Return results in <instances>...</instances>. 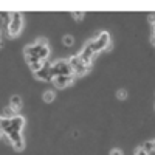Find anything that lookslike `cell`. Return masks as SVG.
Here are the masks:
<instances>
[{
  "instance_id": "20",
  "label": "cell",
  "mask_w": 155,
  "mask_h": 155,
  "mask_svg": "<svg viewBox=\"0 0 155 155\" xmlns=\"http://www.w3.org/2000/svg\"><path fill=\"white\" fill-rule=\"evenodd\" d=\"M110 155H123V152H121V150H118V149H113V150L110 152Z\"/></svg>"
},
{
  "instance_id": "8",
  "label": "cell",
  "mask_w": 155,
  "mask_h": 155,
  "mask_svg": "<svg viewBox=\"0 0 155 155\" xmlns=\"http://www.w3.org/2000/svg\"><path fill=\"white\" fill-rule=\"evenodd\" d=\"M93 50L88 47V44L84 47V50L81 51V54H79V58L82 59V62L85 64V65H90V62H92V58H93Z\"/></svg>"
},
{
  "instance_id": "6",
  "label": "cell",
  "mask_w": 155,
  "mask_h": 155,
  "mask_svg": "<svg viewBox=\"0 0 155 155\" xmlns=\"http://www.w3.org/2000/svg\"><path fill=\"white\" fill-rule=\"evenodd\" d=\"M51 65H53V64H50L48 61H45L44 67L36 73L37 79H41V81H51L53 79V74H51Z\"/></svg>"
},
{
  "instance_id": "18",
  "label": "cell",
  "mask_w": 155,
  "mask_h": 155,
  "mask_svg": "<svg viewBox=\"0 0 155 155\" xmlns=\"http://www.w3.org/2000/svg\"><path fill=\"white\" fill-rule=\"evenodd\" d=\"M74 19H82L84 17V12H73V14H71Z\"/></svg>"
},
{
  "instance_id": "14",
  "label": "cell",
  "mask_w": 155,
  "mask_h": 155,
  "mask_svg": "<svg viewBox=\"0 0 155 155\" xmlns=\"http://www.w3.org/2000/svg\"><path fill=\"white\" fill-rule=\"evenodd\" d=\"M53 99H54V93L51 92V90H48V92L44 93V101L45 102H50V101H53Z\"/></svg>"
},
{
  "instance_id": "11",
  "label": "cell",
  "mask_w": 155,
  "mask_h": 155,
  "mask_svg": "<svg viewBox=\"0 0 155 155\" xmlns=\"http://www.w3.org/2000/svg\"><path fill=\"white\" fill-rule=\"evenodd\" d=\"M20 106H22V99H20L19 96H12L11 101H9V107H12L14 110H19Z\"/></svg>"
},
{
  "instance_id": "7",
  "label": "cell",
  "mask_w": 155,
  "mask_h": 155,
  "mask_svg": "<svg viewBox=\"0 0 155 155\" xmlns=\"http://www.w3.org/2000/svg\"><path fill=\"white\" fill-rule=\"evenodd\" d=\"M8 138H9L11 143L14 144V147L17 150H22L23 149V140H22L20 132H11V134H8Z\"/></svg>"
},
{
  "instance_id": "21",
  "label": "cell",
  "mask_w": 155,
  "mask_h": 155,
  "mask_svg": "<svg viewBox=\"0 0 155 155\" xmlns=\"http://www.w3.org/2000/svg\"><path fill=\"white\" fill-rule=\"evenodd\" d=\"M152 41H153V44H155V30H153V36H152Z\"/></svg>"
},
{
  "instance_id": "2",
  "label": "cell",
  "mask_w": 155,
  "mask_h": 155,
  "mask_svg": "<svg viewBox=\"0 0 155 155\" xmlns=\"http://www.w3.org/2000/svg\"><path fill=\"white\" fill-rule=\"evenodd\" d=\"M51 74H53V79L58 76H71L73 74V68L70 65V62L67 61H58L51 65Z\"/></svg>"
},
{
  "instance_id": "9",
  "label": "cell",
  "mask_w": 155,
  "mask_h": 155,
  "mask_svg": "<svg viewBox=\"0 0 155 155\" xmlns=\"http://www.w3.org/2000/svg\"><path fill=\"white\" fill-rule=\"evenodd\" d=\"M53 82H54L56 87L64 88L65 85H68L70 82H73V74L71 76H58V78H54V79H53Z\"/></svg>"
},
{
  "instance_id": "17",
  "label": "cell",
  "mask_w": 155,
  "mask_h": 155,
  "mask_svg": "<svg viewBox=\"0 0 155 155\" xmlns=\"http://www.w3.org/2000/svg\"><path fill=\"white\" fill-rule=\"evenodd\" d=\"M116 96H118L120 99H124L126 98V90H120V92L116 93Z\"/></svg>"
},
{
  "instance_id": "16",
  "label": "cell",
  "mask_w": 155,
  "mask_h": 155,
  "mask_svg": "<svg viewBox=\"0 0 155 155\" xmlns=\"http://www.w3.org/2000/svg\"><path fill=\"white\" fill-rule=\"evenodd\" d=\"M64 44H65V45H71L73 44V37L71 36H65V37H64Z\"/></svg>"
},
{
  "instance_id": "15",
  "label": "cell",
  "mask_w": 155,
  "mask_h": 155,
  "mask_svg": "<svg viewBox=\"0 0 155 155\" xmlns=\"http://www.w3.org/2000/svg\"><path fill=\"white\" fill-rule=\"evenodd\" d=\"M48 53H50L48 47H47V45H44V47H42V50H41V53H39V58H41V59L44 61V59H45V58L48 56Z\"/></svg>"
},
{
  "instance_id": "12",
  "label": "cell",
  "mask_w": 155,
  "mask_h": 155,
  "mask_svg": "<svg viewBox=\"0 0 155 155\" xmlns=\"http://www.w3.org/2000/svg\"><path fill=\"white\" fill-rule=\"evenodd\" d=\"M2 118H14V109H12V107L5 109V112H3V116H2Z\"/></svg>"
},
{
  "instance_id": "4",
  "label": "cell",
  "mask_w": 155,
  "mask_h": 155,
  "mask_svg": "<svg viewBox=\"0 0 155 155\" xmlns=\"http://www.w3.org/2000/svg\"><path fill=\"white\" fill-rule=\"evenodd\" d=\"M68 62H70V65H71V68H73V73L78 74V76L85 74V73L88 71V68H90V65H85L79 56H73Z\"/></svg>"
},
{
  "instance_id": "19",
  "label": "cell",
  "mask_w": 155,
  "mask_h": 155,
  "mask_svg": "<svg viewBox=\"0 0 155 155\" xmlns=\"http://www.w3.org/2000/svg\"><path fill=\"white\" fill-rule=\"evenodd\" d=\"M135 155H149V153H147L143 147H141V149H138V150H137V153H135Z\"/></svg>"
},
{
  "instance_id": "13",
  "label": "cell",
  "mask_w": 155,
  "mask_h": 155,
  "mask_svg": "<svg viewBox=\"0 0 155 155\" xmlns=\"http://www.w3.org/2000/svg\"><path fill=\"white\" fill-rule=\"evenodd\" d=\"M143 149L149 153V152H152V150H155V147H153V141H146V143L143 144Z\"/></svg>"
},
{
  "instance_id": "22",
  "label": "cell",
  "mask_w": 155,
  "mask_h": 155,
  "mask_svg": "<svg viewBox=\"0 0 155 155\" xmlns=\"http://www.w3.org/2000/svg\"><path fill=\"white\" fill-rule=\"evenodd\" d=\"M153 147H155V141H153Z\"/></svg>"
},
{
  "instance_id": "1",
  "label": "cell",
  "mask_w": 155,
  "mask_h": 155,
  "mask_svg": "<svg viewBox=\"0 0 155 155\" xmlns=\"http://www.w3.org/2000/svg\"><path fill=\"white\" fill-rule=\"evenodd\" d=\"M25 124V120L20 116H14V118H2V130L5 135L11 132H20Z\"/></svg>"
},
{
  "instance_id": "10",
  "label": "cell",
  "mask_w": 155,
  "mask_h": 155,
  "mask_svg": "<svg viewBox=\"0 0 155 155\" xmlns=\"http://www.w3.org/2000/svg\"><path fill=\"white\" fill-rule=\"evenodd\" d=\"M11 17H12V14H9L8 11H2V27H3V33H8L9 23H11Z\"/></svg>"
},
{
  "instance_id": "3",
  "label": "cell",
  "mask_w": 155,
  "mask_h": 155,
  "mask_svg": "<svg viewBox=\"0 0 155 155\" xmlns=\"http://www.w3.org/2000/svg\"><path fill=\"white\" fill-rule=\"evenodd\" d=\"M109 45V34L107 33H101L98 37H95L93 41L88 42V47L93 50V53H99V51H102L104 48H107Z\"/></svg>"
},
{
  "instance_id": "5",
  "label": "cell",
  "mask_w": 155,
  "mask_h": 155,
  "mask_svg": "<svg viewBox=\"0 0 155 155\" xmlns=\"http://www.w3.org/2000/svg\"><path fill=\"white\" fill-rule=\"evenodd\" d=\"M20 30H22V14L20 12H12L8 33H9V36H16V34H19Z\"/></svg>"
}]
</instances>
